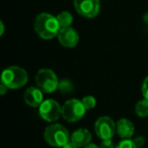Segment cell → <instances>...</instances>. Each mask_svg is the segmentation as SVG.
<instances>
[{"mask_svg": "<svg viewBox=\"0 0 148 148\" xmlns=\"http://www.w3.org/2000/svg\"><path fill=\"white\" fill-rule=\"evenodd\" d=\"M59 43L65 48H74L78 44L79 36L73 27H62L58 34Z\"/></svg>", "mask_w": 148, "mask_h": 148, "instance_id": "cell-9", "label": "cell"}, {"mask_svg": "<svg viewBox=\"0 0 148 148\" xmlns=\"http://www.w3.org/2000/svg\"><path fill=\"white\" fill-rule=\"evenodd\" d=\"M141 90H142V95H143V97L148 101V76L143 80Z\"/></svg>", "mask_w": 148, "mask_h": 148, "instance_id": "cell-18", "label": "cell"}, {"mask_svg": "<svg viewBox=\"0 0 148 148\" xmlns=\"http://www.w3.org/2000/svg\"><path fill=\"white\" fill-rule=\"evenodd\" d=\"M86 109L83 106L82 101L77 99H68L62 107V117L67 122L73 123L83 118Z\"/></svg>", "mask_w": 148, "mask_h": 148, "instance_id": "cell-5", "label": "cell"}, {"mask_svg": "<svg viewBox=\"0 0 148 148\" xmlns=\"http://www.w3.org/2000/svg\"><path fill=\"white\" fill-rule=\"evenodd\" d=\"M95 132L101 140L112 139L116 133V123L109 116H103L95 121Z\"/></svg>", "mask_w": 148, "mask_h": 148, "instance_id": "cell-6", "label": "cell"}, {"mask_svg": "<svg viewBox=\"0 0 148 148\" xmlns=\"http://www.w3.org/2000/svg\"><path fill=\"white\" fill-rule=\"evenodd\" d=\"M7 90H8V87L5 86V85L3 84V83H1V84H0V92H1V95H4L5 93H6Z\"/></svg>", "mask_w": 148, "mask_h": 148, "instance_id": "cell-22", "label": "cell"}, {"mask_svg": "<svg viewBox=\"0 0 148 148\" xmlns=\"http://www.w3.org/2000/svg\"><path fill=\"white\" fill-rule=\"evenodd\" d=\"M43 99V91L38 86L29 87V88H27V90L25 91V95H23V99H25V103L33 108H39L41 103L44 101Z\"/></svg>", "mask_w": 148, "mask_h": 148, "instance_id": "cell-10", "label": "cell"}, {"mask_svg": "<svg viewBox=\"0 0 148 148\" xmlns=\"http://www.w3.org/2000/svg\"><path fill=\"white\" fill-rule=\"evenodd\" d=\"M62 148H79V147L76 145V144H74L73 142L69 141V142H68V143H66L65 145H64Z\"/></svg>", "mask_w": 148, "mask_h": 148, "instance_id": "cell-21", "label": "cell"}, {"mask_svg": "<svg viewBox=\"0 0 148 148\" xmlns=\"http://www.w3.org/2000/svg\"><path fill=\"white\" fill-rule=\"evenodd\" d=\"M29 80L27 73L19 66H10L3 70L1 74V83L10 89L21 88Z\"/></svg>", "mask_w": 148, "mask_h": 148, "instance_id": "cell-2", "label": "cell"}, {"mask_svg": "<svg viewBox=\"0 0 148 148\" xmlns=\"http://www.w3.org/2000/svg\"><path fill=\"white\" fill-rule=\"evenodd\" d=\"M144 19H145L146 23H148V13H147V14L144 15Z\"/></svg>", "mask_w": 148, "mask_h": 148, "instance_id": "cell-25", "label": "cell"}, {"mask_svg": "<svg viewBox=\"0 0 148 148\" xmlns=\"http://www.w3.org/2000/svg\"><path fill=\"white\" fill-rule=\"evenodd\" d=\"M34 27L38 36L44 40H51L55 38L61 29L57 17L46 12L37 15Z\"/></svg>", "mask_w": 148, "mask_h": 148, "instance_id": "cell-1", "label": "cell"}, {"mask_svg": "<svg viewBox=\"0 0 148 148\" xmlns=\"http://www.w3.org/2000/svg\"><path fill=\"white\" fill-rule=\"evenodd\" d=\"M73 4L76 12L85 18H93L99 13V0H74Z\"/></svg>", "mask_w": 148, "mask_h": 148, "instance_id": "cell-7", "label": "cell"}, {"mask_svg": "<svg viewBox=\"0 0 148 148\" xmlns=\"http://www.w3.org/2000/svg\"><path fill=\"white\" fill-rule=\"evenodd\" d=\"M134 142H135V144L137 145V147L139 148L144 144V139L142 137H137V138H135V139H134Z\"/></svg>", "mask_w": 148, "mask_h": 148, "instance_id": "cell-20", "label": "cell"}, {"mask_svg": "<svg viewBox=\"0 0 148 148\" xmlns=\"http://www.w3.org/2000/svg\"><path fill=\"white\" fill-rule=\"evenodd\" d=\"M70 141L73 142L74 144H76L79 148L85 147L88 145L91 141V134L87 129L84 128H80L77 129L70 135Z\"/></svg>", "mask_w": 148, "mask_h": 148, "instance_id": "cell-12", "label": "cell"}, {"mask_svg": "<svg viewBox=\"0 0 148 148\" xmlns=\"http://www.w3.org/2000/svg\"><path fill=\"white\" fill-rule=\"evenodd\" d=\"M81 101H82V103L86 109V111L87 110H92L97 106V101L92 95H86Z\"/></svg>", "mask_w": 148, "mask_h": 148, "instance_id": "cell-16", "label": "cell"}, {"mask_svg": "<svg viewBox=\"0 0 148 148\" xmlns=\"http://www.w3.org/2000/svg\"><path fill=\"white\" fill-rule=\"evenodd\" d=\"M45 141L53 147H63L70 141L68 130L61 124H52L44 132Z\"/></svg>", "mask_w": 148, "mask_h": 148, "instance_id": "cell-3", "label": "cell"}, {"mask_svg": "<svg viewBox=\"0 0 148 148\" xmlns=\"http://www.w3.org/2000/svg\"><path fill=\"white\" fill-rule=\"evenodd\" d=\"M116 148H138L135 144L134 140L131 139H123L117 144Z\"/></svg>", "mask_w": 148, "mask_h": 148, "instance_id": "cell-17", "label": "cell"}, {"mask_svg": "<svg viewBox=\"0 0 148 148\" xmlns=\"http://www.w3.org/2000/svg\"><path fill=\"white\" fill-rule=\"evenodd\" d=\"M83 148H101V146H97V144H93V143H89L88 145H86Z\"/></svg>", "mask_w": 148, "mask_h": 148, "instance_id": "cell-23", "label": "cell"}, {"mask_svg": "<svg viewBox=\"0 0 148 148\" xmlns=\"http://www.w3.org/2000/svg\"><path fill=\"white\" fill-rule=\"evenodd\" d=\"M74 86H73V83L71 82L70 80L68 79H63V80L60 81L59 83V90L61 93H70L72 90H73Z\"/></svg>", "mask_w": 148, "mask_h": 148, "instance_id": "cell-15", "label": "cell"}, {"mask_svg": "<svg viewBox=\"0 0 148 148\" xmlns=\"http://www.w3.org/2000/svg\"><path fill=\"white\" fill-rule=\"evenodd\" d=\"M56 17H57L58 21H59V25L61 27V29L62 27H71L72 23H73V16L68 11H62Z\"/></svg>", "mask_w": 148, "mask_h": 148, "instance_id": "cell-13", "label": "cell"}, {"mask_svg": "<svg viewBox=\"0 0 148 148\" xmlns=\"http://www.w3.org/2000/svg\"><path fill=\"white\" fill-rule=\"evenodd\" d=\"M135 132L133 123L128 119H120L116 123V133L122 139H130Z\"/></svg>", "mask_w": 148, "mask_h": 148, "instance_id": "cell-11", "label": "cell"}, {"mask_svg": "<svg viewBox=\"0 0 148 148\" xmlns=\"http://www.w3.org/2000/svg\"><path fill=\"white\" fill-rule=\"evenodd\" d=\"M0 29H1V31H0V36H2L3 34H4V23H3V21H0Z\"/></svg>", "mask_w": 148, "mask_h": 148, "instance_id": "cell-24", "label": "cell"}, {"mask_svg": "<svg viewBox=\"0 0 148 148\" xmlns=\"http://www.w3.org/2000/svg\"><path fill=\"white\" fill-rule=\"evenodd\" d=\"M135 113L138 117L146 118L148 116V101L143 99L139 101L135 106Z\"/></svg>", "mask_w": 148, "mask_h": 148, "instance_id": "cell-14", "label": "cell"}, {"mask_svg": "<svg viewBox=\"0 0 148 148\" xmlns=\"http://www.w3.org/2000/svg\"><path fill=\"white\" fill-rule=\"evenodd\" d=\"M39 114L45 121L53 123L62 115V107L54 99H46L39 107Z\"/></svg>", "mask_w": 148, "mask_h": 148, "instance_id": "cell-8", "label": "cell"}, {"mask_svg": "<svg viewBox=\"0 0 148 148\" xmlns=\"http://www.w3.org/2000/svg\"><path fill=\"white\" fill-rule=\"evenodd\" d=\"M101 148H116V146L114 142L112 141V139H106L101 141Z\"/></svg>", "mask_w": 148, "mask_h": 148, "instance_id": "cell-19", "label": "cell"}, {"mask_svg": "<svg viewBox=\"0 0 148 148\" xmlns=\"http://www.w3.org/2000/svg\"><path fill=\"white\" fill-rule=\"evenodd\" d=\"M37 86L45 93H53L59 88V80L56 73L51 69L44 68L38 71L36 75Z\"/></svg>", "mask_w": 148, "mask_h": 148, "instance_id": "cell-4", "label": "cell"}]
</instances>
